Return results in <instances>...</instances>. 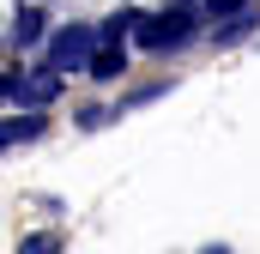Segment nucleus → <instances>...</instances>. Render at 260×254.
Here are the masks:
<instances>
[{
  "label": "nucleus",
  "mask_w": 260,
  "mask_h": 254,
  "mask_svg": "<svg viewBox=\"0 0 260 254\" xmlns=\"http://www.w3.org/2000/svg\"><path fill=\"white\" fill-rule=\"evenodd\" d=\"M37 37H43V12H37V6H18V12H12V43L30 49Z\"/></svg>",
  "instance_id": "obj_4"
},
{
  "label": "nucleus",
  "mask_w": 260,
  "mask_h": 254,
  "mask_svg": "<svg viewBox=\"0 0 260 254\" xmlns=\"http://www.w3.org/2000/svg\"><path fill=\"white\" fill-rule=\"evenodd\" d=\"M194 12H206V6L182 0V6H170V12H157V18H139L133 30H139V43H145L151 55H164V49H182V43L194 37Z\"/></svg>",
  "instance_id": "obj_1"
},
{
  "label": "nucleus",
  "mask_w": 260,
  "mask_h": 254,
  "mask_svg": "<svg viewBox=\"0 0 260 254\" xmlns=\"http://www.w3.org/2000/svg\"><path fill=\"white\" fill-rule=\"evenodd\" d=\"M18 254H61V236H55V230H37V236L18 242Z\"/></svg>",
  "instance_id": "obj_6"
},
{
  "label": "nucleus",
  "mask_w": 260,
  "mask_h": 254,
  "mask_svg": "<svg viewBox=\"0 0 260 254\" xmlns=\"http://www.w3.org/2000/svg\"><path fill=\"white\" fill-rule=\"evenodd\" d=\"M6 97H24V103H55L61 97V67H37V73H12L6 79Z\"/></svg>",
  "instance_id": "obj_3"
},
{
  "label": "nucleus",
  "mask_w": 260,
  "mask_h": 254,
  "mask_svg": "<svg viewBox=\"0 0 260 254\" xmlns=\"http://www.w3.org/2000/svg\"><path fill=\"white\" fill-rule=\"evenodd\" d=\"M121 67H127V55H121V49H115V43H103V49H97V55H91V67H85V73H91V79H115V73H121Z\"/></svg>",
  "instance_id": "obj_5"
},
{
  "label": "nucleus",
  "mask_w": 260,
  "mask_h": 254,
  "mask_svg": "<svg viewBox=\"0 0 260 254\" xmlns=\"http://www.w3.org/2000/svg\"><path fill=\"white\" fill-rule=\"evenodd\" d=\"M97 37H103V30H91V24H67L61 37L49 43V67H61V73H73V67H91V55H97Z\"/></svg>",
  "instance_id": "obj_2"
},
{
  "label": "nucleus",
  "mask_w": 260,
  "mask_h": 254,
  "mask_svg": "<svg viewBox=\"0 0 260 254\" xmlns=\"http://www.w3.org/2000/svg\"><path fill=\"white\" fill-rule=\"evenodd\" d=\"M200 254H230V248H224V242H218V248H200Z\"/></svg>",
  "instance_id": "obj_8"
},
{
  "label": "nucleus",
  "mask_w": 260,
  "mask_h": 254,
  "mask_svg": "<svg viewBox=\"0 0 260 254\" xmlns=\"http://www.w3.org/2000/svg\"><path fill=\"white\" fill-rule=\"evenodd\" d=\"M200 6H206L212 18H242V12H248V0H200Z\"/></svg>",
  "instance_id": "obj_7"
}]
</instances>
